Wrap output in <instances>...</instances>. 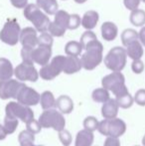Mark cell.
<instances>
[{
    "label": "cell",
    "mask_w": 145,
    "mask_h": 146,
    "mask_svg": "<svg viewBox=\"0 0 145 146\" xmlns=\"http://www.w3.org/2000/svg\"><path fill=\"white\" fill-rule=\"evenodd\" d=\"M83 50L85 51L81 57L83 68L87 71H93L103 61V46L99 39L89 43Z\"/></svg>",
    "instance_id": "6da1fadb"
},
{
    "label": "cell",
    "mask_w": 145,
    "mask_h": 146,
    "mask_svg": "<svg viewBox=\"0 0 145 146\" xmlns=\"http://www.w3.org/2000/svg\"><path fill=\"white\" fill-rule=\"evenodd\" d=\"M23 14L24 17L33 24L34 28L38 32L42 33L48 31L51 20L48 15L37 6V4H27L24 8Z\"/></svg>",
    "instance_id": "7a4b0ae2"
},
{
    "label": "cell",
    "mask_w": 145,
    "mask_h": 146,
    "mask_svg": "<svg viewBox=\"0 0 145 146\" xmlns=\"http://www.w3.org/2000/svg\"><path fill=\"white\" fill-rule=\"evenodd\" d=\"M101 86L109 92H111L115 98L129 92L125 86V78L121 72H112L103 77L101 80Z\"/></svg>",
    "instance_id": "3957f363"
},
{
    "label": "cell",
    "mask_w": 145,
    "mask_h": 146,
    "mask_svg": "<svg viewBox=\"0 0 145 146\" xmlns=\"http://www.w3.org/2000/svg\"><path fill=\"white\" fill-rule=\"evenodd\" d=\"M105 67L111 72H121L125 68L127 54L123 47L116 46L110 49L103 59Z\"/></svg>",
    "instance_id": "277c9868"
},
{
    "label": "cell",
    "mask_w": 145,
    "mask_h": 146,
    "mask_svg": "<svg viewBox=\"0 0 145 146\" xmlns=\"http://www.w3.org/2000/svg\"><path fill=\"white\" fill-rule=\"evenodd\" d=\"M42 128H53L56 131H61L66 126V119L63 113L55 108H50L43 111L39 117Z\"/></svg>",
    "instance_id": "5b68a950"
},
{
    "label": "cell",
    "mask_w": 145,
    "mask_h": 146,
    "mask_svg": "<svg viewBox=\"0 0 145 146\" xmlns=\"http://www.w3.org/2000/svg\"><path fill=\"white\" fill-rule=\"evenodd\" d=\"M97 130L101 134L105 136L117 137L119 138L126 131V124L122 119L114 117V118H105L99 121Z\"/></svg>",
    "instance_id": "8992f818"
},
{
    "label": "cell",
    "mask_w": 145,
    "mask_h": 146,
    "mask_svg": "<svg viewBox=\"0 0 145 146\" xmlns=\"http://www.w3.org/2000/svg\"><path fill=\"white\" fill-rule=\"evenodd\" d=\"M21 28L17 19L9 18L6 20L3 28L0 31V40L6 45L15 46L19 43V37Z\"/></svg>",
    "instance_id": "52a82bcc"
},
{
    "label": "cell",
    "mask_w": 145,
    "mask_h": 146,
    "mask_svg": "<svg viewBox=\"0 0 145 146\" xmlns=\"http://www.w3.org/2000/svg\"><path fill=\"white\" fill-rule=\"evenodd\" d=\"M65 63V56L58 55L54 57L48 64L42 66L39 71V76L45 81H52L63 73Z\"/></svg>",
    "instance_id": "ba28073f"
},
{
    "label": "cell",
    "mask_w": 145,
    "mask_h": 146,
    "mask_svg": "<svg viewBox=\"0 0 145 146\" xmlns=\"http://www.w3.org/2000/svg\"><path fill=\"white\" fill-rule=\"evenodd\" d=\"M5 113L6 116L18 118L24 123H27L34 118V111L31 106H24L18 102H8L5 108Z\"/></svg>",
    "instance_id": "9c48e42d"
},
{
    "label": "cell",
    "mask_w": 145,
    "mask_h": 146,
    "mask_svg": "<svg viewBox=\"0 0 145 146\" xmlns=\"http://www.w3.org/2000/svg\"><path fill=\"white\" fill-rule=\"evenodd\" d=\"M14 76L18 81L23 82V83L24 82L35 83V82L38 81L39 77H40L34 64L23 61L14 69Z\"/></svg>",
    "instance_id": "30bf717a"
},
{
    "label": "cell",
    "mask_w": 145,
    "mask_h": 146,
    "mask_svg": "<svg viewBox=\"0 0 145 146\" xmlns=\"http://www.w3.org/2000/svg\"><path fill=\"white\" fill-rule=\"evenodd\" d=\"M23 85V82L12 78L8 80H0V98L4 100L9 98L16 100V96Z\"/></svg>",
    "instance_id": "8fae6325"
},
{
    "label": "cell",
    "mask_w": 145,
    "mask_h": 146,
    "mask_svg": "<svg viewBox=\"0 0 145 146\" xmlns=\"http://www.w3.org/2000/svg\"><path fill=\"white\" fill-rule=\"evenodd\" d=\"M40 96L41 94L36 90L28 87L24 84L23 87L20 88L15 100H17L18 102L24 104V106H34L40 104Z\"/></svg>",
    "instance_id": "7c38bea8"
},
{
    "label": "cell",
    "mask_w": 145,
    "mask_h": 146,
    "mask_svg": "<svg viewBox=\"0 0 145 146\" xmlns=\"http://www.w3.org/2000/svg\"><path fill=\"white\" fill-rule=\"evenodd\" d=\"M38 31L33 27H25L21 30L19 42L22 47L25 48H35L38 46Z\"/></svg>",
    "instance_id": "4fadbf2b"
},
{
    "label": "cell",
    "mask_w": 145,
    "mask_h": 146,
    "mask_svg": "<svg viewBox=\"0 0 145 146\" xmlns=\"http://www.w3.org/2000/svg\"><path fill=\"white\" fill-rule=\"evenodd\" d=\"M32 60L34 64L40 65L41 67L48 64L52 58V48L45 46H37L32 49Z\"/></svg>",
    "instance_id": "5bb4252c"
},
{
    "label": "cell",
    "mask_w": 145,
    "mask_h": 146,
    "mask_svg": "<svg viewBox=\"0 0 145 146\" xmlns=\"http://www.w3.org/2000/svg\"><path fill=\"white\" fill-rule=\"evenodd\" d=\"M83 69V64L79 57L75 56H67L65 57L64 69L63 73L66 75H73L77 72H79Z\"/></svg>",
    "instance_id": "9a60e30c"
},
{
    "label": "cell",
    "mask_w": 145,
    "mask_h": 146,
    "mask_svg": "<svg viewBox=\"0 0 145 146\" xmlns=\"http://www.w3.org/2000/svg\"><path fill=\"white\" fill-rule=\"evenodd\" d=\"M101 37L107 42H111L115 40L118 35V28L113 22L107 21L101 25Z\"/></svg>",
    "instance_id": "2e32d148"
},
{
    "label": "cell",
    "mask_w": 145,
    "mask_h": 146,
    "mask_svg": "<svg viewBox=\"0 0 145 146\" xmlns=\"http://www.w3.org/2000/svg\"><path fill=\"white\" fill-rule=\"evenodd\" d=\"M99 20V15L95 10H89L81 18V26L85 30H93L97 27Z\"/></svg>",
    "instance_id": "e0dca14e"
},
{
    "label": "cell",
    "mask_w": 145,
    "mask_h": 146,
    "mask_svg": "<svg viewBox=\"0 0 145 146\" xmlns=\"http://www.w3.org/2000/svg\"><path fill=\"white\" fill-rule=\"evenodd\" d=\"M125 48L127 57L131 60H139L144 55L143 45L140 43L139 40H135L133 42L129 43Z\"/></svg>",
    "instance_id": "ac0fdd59"
},
{
    "label": "cell",
    "mask_w": 145,
    "mask_h": 146,
    "mask_svg": "<svg viewBox=\"0 0 145 146\" xmlns=\"http://www.w3.org/2000/svg\"><path fill=\"white\" fill-rule=\"evenodd\" d=\"M118 108H119V106H118L115 98H109V100L103 104L101 114L105 118H114L117 116Z\"/></svg>",
    "instance_id": "d6986e66"
},
{
    "label": "cell",
    "mask_w": 145,
    "mask_h": 146,
    "mask_svg": "<svg viewBox=\"0 0 145 146\" xmlns=\"http://www.w3.org/2000/svg\"><path fill=\"white\" fill-rule=\"evenodd\" d=\"M93 139H95V135L93 131L83 128L77 133L75 146H91L93 143Z\"/></svg>",
    "instance_id": "ffe728a7"
},
{
    "label": "cell",
    "mask_w": 145,
    "mask_h": 146,
    "mask_svg": "<svg viewBox=\"0 0 145 146\" xmlns=\"http://www.w3.org/2000/svg\"><path fill=\"white\" fill-rule=\"evenodd\" d=\"M56 108L63 114H69L73 110V100L69 96H60L56 100Z\"/></svg>",
    "instance_id": "44dd1931"
},
{
    "label": "cell",
    "mask_w": 145,
    "mask_h": 146,
    "mask_svg": "<svg viewBox=\"0 0 145 146\" xmlns=\"http://www.w3.org/2000/svg\"><path fill=\"white\" fill-rule=\"evenodd\" d=\"M36 4L47 15H55L59 10L57 0H36Z\"/></svg>",
    "instance_id": "7402d4cb"
},
{
    "label": "cell",
    "mask_w": 145,
    "mask_h": 146,
    "mask_svg": "<svg viewBox=\"0 0 145 146\" xmlns=\"http://www.w3.org/2000/svg\"><path fill=\"white\" fill-rule=\"evenodd\" d=\"M14 75L12 63L6 58H0V80L11 79Z\"/></svg>",
    "instance_id": "603a6c76"
},
{
    "label": "cell",
    "mask_w": 145,
    "mask_h": 146,
    "mask_svg": "<svg viewBox=\"0 0 145 146\" xmlns=\"http://www.w3.org/2000/svg\"><path fill=\"white\" fill-rule=\"evenodd\" d=\"M40 104L44 110L56 108V98L53 92L50 90H45L42 92L40 96Z\"/></svg>",
    "instance_id": "cb8c5ba5"
},
{
    "label": "cell",
    "mask_w": 145,
    "mask_h": 146,
    "mask_svg": "<svg viewBox=\"0 0 145 146\" xmlns=\"http://www.w3.org/2000/svg\"><path fill=\"white\" fill-rule=\"evenodd\" d=\"M129 21L135 27H143L145 25V11L138 8L132 10L129 16Z\"/></svg>",
    "instance_id": "d4e9b609"
},
{
    "label": "cell",
    "mask_w": 145,
    "mask_h": 146,
    "mask_svg": "<svg viewBox=\"0 0 145 146\" xmlns=\"http://www.w3.org/2000/svg\"><path fill=\"white\" fill-rule=\"evenodd\" d=\"M83 46L77 41H70L65 46V53L67 56H75L79 57L83 52Z\"/></svg>",
    "instance_id": "484cf974"
},
{
    "label": "cell",
    "mask_w": 145,
    "mask_h": 146,
    "mask_svg": "<svg viewBox=\"0 0 145 146\" xmlns=\"http://www.w3.org/2000/svg\"><path fill=\"white\" fill-rule=\"evenodd\" d=\"M70 15L67 11L65 10H58L55 14L54 18V23L56 25L60 26V27L64 28V29H68V24H69V19H70Z\"/></svg>",
    "instance_id": "4316f807"
},
{
    "label": "cell",
    "mask_w": 145,
    "mask_h": 146,
    "mask_svg": "<svg viewBox=\"0 0 145 146\" xmlns=\"http://www.w3.org/2000/svg\"><path fill=\"white\" fill-rule=\"evenodd\" d=\"M91 98L95 100V102H105L107 100H109L110 98V94L109 92L105 88H95V90L91 94Z\"/></svg>",
    "instance_id": "83f0119b"
},
{
    "label": "cell",
    "mask_w": 145,
    "mask_h": 146,
    "mask_svg": "<svg viewBox=\"0 0 145 146\" xmlns=\"http://www.w3.org/2000/svg\"><path fill=\"white\" fill-rule=\"evenodd\" d=\"M18 124H19V119L18 118L5 116V118H4V123H3V128H4V130H5L6 134L7 135L13 134L16 129H17Z\"/></svg>",
    "instance_id": "f1b7e54d"
},
{
    "label": "cell",
    "mask_w": 145,
    "mask_h": 146,
    "mask_svg": "<svg viewBox=\"0 0 145 146\" xmlns=\"http://www.w3.org/2000/svg\"><path fill=\"white\" fill-rule=\"evenodd\" d=\"M135 40H138V32H136L134 29L128 28L121 33V42L124 47Z\"/></svg>",
    "instance_id": "f546056e"
},
{
    "label": "cell",
    "mask_w": 145,
    "mask_h": 146,
    "mask_svg": "<svg viewBox=\"0 0 145 146\" xmlns=\"http://www.w3.org/2000/svg\"><path fill=\"white\" fill-rule=\"evenodd\" d=\"M18 140H19L20 146H29L31 144H34L35 134L26 129V130L20 132L19 136H18Z\"/></svg>",
    "instance_id": "4dcf8cb0"
},
{
    "label": "cell",
    "mask_w": 145,
    "mask_h": 146,
    "mask_svg": "<svg viewBox=\"0 0 145 146\" xmlns=\"http://www.w3.org/2000/svg\"><path fill=\"white\" fill-rule=\"evenodd\" d=\"M115 100L118 106L120 108H123V110H127V108H131L134 102V98H132V96L129 92H127L125 94H122L120 96H117V98H115Z\"/></svg>",
    "instance_id": "1f68e13d"
},
{
    "label": "cell",
    "mask_w": 145,
    "mask_h": 146,
    "mask_svg": "<svg viewBox=\"0 0 145 146\" xmlns=\"http://www.w3.org/2000/svg\"><path fill=\"white\" fill-rule=\"evenodd\" d=\"M53 42H54L53 36L48 31L42 32L38 36V46H45V47H49V48H52Z\"/></svg>",
    "instance_id": "d6a6232c"
},
{
    "label": "cell",
    "mask_w": 145,
    "mask_h": 146,
    "mask_svg": "<svg viewBox=\"0 0 145 146\" xmlns=\"http://www.w3.org/2000/svg\"><path fill=\"white\" fill-rule=\"evenodd\" d=\"M97 37L95 33L91 30H87L85 32L83 33V35L81 36V40H79V43L83 46V49H85L89 43H91L93 41L97 40Z\"/></svg>",
    "instance_id": "836d02e7"
},
{
    "label": "cell",
    "mask_w": 145,
    "mask_h": 146,
    "mask_svg": "<svg viewBox=\"0 0 145 146\" xmlns=\"http://www.w3.org/2000/svg\"><path fill=\"white\" fill-rule=\"evenodd\" d=\"M99 121L97 120L95 116H87V118H85V120H83V128L93 132V131L97 130V127H99Z\"/></svg>",
    "instance_id": "e575fe53"
},
{
    "label": "cell",
    "mask_w": 145,
    "mask_h": 146,
    "mask_svg": "<svg viewBox=\"0 0 145 146\" xmlns=\"http://www.w3.org/2000/svg\"><path fill=\"white\" fill-rule=\"evenodd\" d=\"M66 29L64 28L60 27V26L56 25L54 22H51L50 25H49V28H48V32L52 35L53 37H62L65 35L66 33Z\"/></svg>",
    "instance_id": "d590c367"
},
{
    "label": "cell",
    "mask_w": 145,
    "mask_h": 146,
    "mask_svg": "<svg viewBox=\"0 0 145 146\" xmlns=\"http://www.w3.org/2000/svg\"><path fill=\"white\" fill-rule=\"evenodd\" d=\"M59 139L64 146H70L72 144V134L70 133V131L66 130L65 128L59 131Z\"/></svg>",
    "instance_id": "8d00e7d4"
},
{
    "label": "cell",
    "mask_w": 145,
    "mask_h": 146,
    "mask_svg": "<svg viewBox=\"0 0 145 146\" xmlns=\"http://www.w3.org/2000/svg\"><path fill=\"white\" fill-rule=\"evenodd\" d=\"M81 25V19L79 14H71L70 19H69L68 29L69 30H75Z\"/></svg>",
    "instance_id": "74e56055"
},
{
    "label": "cell",
    "mask_w": 145,
    "mask_h": 146,
    "mask_svg": "<svg viewBox=\"0 0 145 146\" xmlns=\"http://www.w3.org/2000/svg\"><path fill=\"white\" fill-rule=\"evenodd\" d=\"M26 128H27V130H29L30 132L34 133V134H37V133L41 132L42 126H41L39 120H36V119L33 118L26 123Z\"/></svg>",
    "instance_id": "f35d334b"
},
{
    "label": "cell",
    "mask_w": 145,
    "mask_h": 146,
    "mask_svg": "<svg viewBox=\"0 0 145 146\" xmlns=\"http://www.w3.org/2000/svg\"><path fill=\"white\" fill-rule=\"evenodd\" d=\"M144 68H145L144 63L141 61V59L133 60V62H132V64H131V70L134 74H136V75L141 74L142 72L144 71Z\"/></svg>",
    "instance_id": "ab89813d"
},
{
    "label": "cell",
    "mask_w": 145,
    "mask_h": 146,
    "mask_svg": "<svg viewBox=\"0 0 145 146\" xmlns=\"http://www.w3.org/2000/svg\"><path fill=\"white\" fill-rule=\"evenodd\" d=\"M134 102L140 106H145V90L144 88H140L135 92L134 96Z\"/></svg>",
    "instance_id": "60d3db41"
},
{
    "label": "cell",
    "mask_w": 145,
    "mask_h": 146,
    "mask_svg": "<svg viewBox=\"0 0 145 146\" xmlns=\"http://www.w3.org/2000/svg\"><path fill=\"white\" fill-rule=\"evenodd\" d=\"M32 49L33 48H25V47H22L21 50V58L23 62H27V63H32L34 64L33 60H32Z\"/></svg>",
    "instance_id": "b9f144b4"
},
{
    "label": "cell",
    "mask_w": 145,
    "mask_h": 146,
    "mask_svg": "<svg viewBox=\"0 0 145 146\" xmlns=\"http://www.w3.org/2000/svg\"><path fill=\"white\" fill-rule=\"evenodd\" d=\"M140 2H141V0H123V4L125 8L130 11L137 9L140 5Z\"/></svg>",
    "instance_id": "7bdbcfd3"
},
{
    "label": "cell",
    "mask_w": 145,
    "mask_h": 146,
    "mask_svg": "<svg viewBox=\"0 0 145 146\" xmlns=\"http://www.w3.org/2000/svg\"><path fill=\"white\" fill-rule=\"evenodd\" d=\"M103 146H121V145H120V141L117 137L107 136V138L105 140Z\"/></svg>",
    "instance_id": "ee69618b"
},
{
    "label": "cell",
    "mask_w": 145,
    "mask_h": 146,
    "mask_svg": "<svg viewBox=\"0 0 145 146\" xmlns=\"http://www.w3.org/2000/svg\"><path fill=\"white\" fill-rule=\"evenodd\" d=\"M12 6L17 9H24L28 4V0H10Z\"/></svg>",
    "instance_id": "f6af8a7d"
},
{
    "label": "cell",
    "mask_w": 145,
    "mask_h": 146,
    "mask_svg": "<svg viewBox=\"0 0 145 146\" xmlns=\"http://www.w3.org/2000/svg\"><path fill=\"white\" fill-rule=\"evenodd\" d=\"M138 40L140 41L142 45L145 47V26L140 29V31L138 32Z\"/></svg>",
    "instance_id": "bcb514c9"
},
{
    "label": "cell",
    "mask_w": 145,
    "mask_h": 146,
    "mask_svg": "<svg viewBox=\"0 0 145 146\" xmlns=\"http://www.w3.org/2000/svg\"><path fill=\"white\" fill-rule=\"evenodd\" d=\"M6 137H7V134L5 133V130H4V128H3V125L0 124V141L4 140Z\"/></svg>",
    "instance_id": "7dc6e473"
},
{
    "label": "cell",
    "mask_w": 145,
    "mask_h": 146,
    "mask_svg": "<svg viewBox=\"0 0 145 146\" xmlns=\"http://www.w3.org/2000/svg\"><path fill=\"white\" fill-rule=\"evenodd\" d=\"M73 1L77 4H83V3H85V2H87V0H73Z\"/></svg>",
    "instance_id": "c3c4849f"
},
{
    "label": "cell",
    "mask_w": 145,
    "mask_h": 146,
    "mask_svg": "<svg viewBox=\"0 0 145 146\" xmlns=\"http://www.w3.org/2000/svg\"><path fill=\"white\" fill-rule=\"evenodd\" d=\"M142 144H143V146H145V135L143 136V138H142Z\"/></svg>",
    "instance_id": "681fc988"
},
{
    "label": "cell",
    "mask_w": 145,
    "mask_h": 146,
    "mask_svg": "<svg viewBox=\"0 0 145 146\" xmlns=\"http://www.w3.org/2000/svg\"><path fill=\"white\" fill-rule=\"evenodd\" d=\"M29 146H44V145H35V144H31V145H29Z\"/></svg>",
    "instance_id": "f907efd6"
},
{
    "label": "cell",
    "mask_w": 145,
    "mask_h": 146,
    "mask_svg": "<svg viewBox=\"0 0 145 146\" xmlns=\"http://www.w3.org/2000/svg\"><path fill=\"white\" fill-rule=\"evenodd\" d=\"M141 1H142V2H144V3H145V0H141Z\"/></svg>",
    "instance_id": "816d5d0a"
},
{
    "label": "cell",
    "mask_w": 145,
    "mask_h": 146,
    "mask_svg": "<svg viewBox=\"0 0 145 146\" xmlns=\"http://www.w3.org/2000/svg\"><path fill=\"white\" fill-rule=\"evenodd\" d=\"M135 146H139V145H135Z\"/></svg>",
    "instance_id": "f5cc1de1"
}]
</instances>
